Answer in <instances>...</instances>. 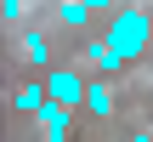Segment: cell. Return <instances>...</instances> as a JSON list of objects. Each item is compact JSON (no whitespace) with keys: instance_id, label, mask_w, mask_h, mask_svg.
<instances>
[{"instance_id":"obj_1","label":"cell","mask_w":153,"mask_h":142,"mask_svg":"<svg viewBox=\"0 0 153 142\" xmlns=\"http://www.w3.org/2000/svg\"><path fill=\"white\" fill-rule=\"evenodd\" d=\"M148 40H153V17H148V6H142V0L119 6V11H114V23H108V46L131 63V57H142V51H148Z\"/></svg>"},{"instance_id":"obj_2","label":"cell","mask_w":153,"mask_h":142,"mask_svg":"<svg viewBox=\"0 0 153 142\" xmlns=\"http://www.w3.org/2000/svg\"><path fill=\"white\" fill-rule=\"evenodd\" d=\"M45 91H51L57 102H79V97H85V80H79L74 68H51V74H45Z\"/></svg>"},{"instance_id":"obj_3","label":"cell","mask_w":153,"mask_h":142,"mask_svg":"<svg viewBox=\"0 0 153 142\" xmlns=\"http://www.w3.org/2000/svg\"><path fill=\"white\" fill-rule=\"evenodd\" d=\"M68 102H57V97H45V108H40V120H45V131H68V114H62Z\"/></svg>"},{"instance_id":"obj_4","label":"cell","mask_w":153,"mask_h":142,"mask_svg":"<svg viewBox=\"0 0 153 142\" xmlns=\"http://www.w3.org/2000/svg\"><path fill=\"white\" fill-rule=\"evenodd\" d=\"M23 57H28V63H45V34H40V28L23 34Z\"/></svg>"},{"instance_id":"obj_5","label":"cell","mask_w":153,"mask_h":142,"mask_svg":"<svg viewBox=\"0 0 153 142\" xmlns=\"http://www.w3.org/2000/svg\"><path fill=\"white\" fill-rule=\"evenodd\" d=\"M45 97H51V91H40V85H23V91H17V97H11V102H17V108H28V114H34V108H45Z\"/></svg>"},{"instance_id":"obj_6","label":"cell","mask_w":153,"mask_h":142,"mask_svg":"<svg viewBox=\"0 0 153 142\" xmlns=\"http://www.w3.org/2000/svg\"><path fill=\"white\" fill-rule=\"evenodd\" d=\"M85 102H91L97 114H114V91H108V85H85Z\"/></svg>"},{"instance_id":"obj_7","label":"cell","mask_w":153,"mask_h":142,"mask_svg":"<svg viewBox=\"0 0 153 142\" xmlns=\"http://www.w3.org/2000/svg\"><path fill=\"white\" fill-rule=\"evenodd\" d=\"M28 6H34V0H0V17H6V23H23Z\"/></svg>"},{"instance_id":"obj_8","label":"cell","mask_w":153,"mask_h":142,"mask_svg":"<svg viewBox=\"0 0 153 142\" xmlns=\"http://www.w3.org/2000/svg\"><path fill=\"white\" fill-rule=\"evenodd\" d=\"M91 11H119V0H85Z\"/></svg>"},{"instance_id":"obj_9","label":"cell","mask_w":153,"mask_h":142,"mask_svg":"<svg viewBox=\"0 0 153 142\" xmlns=\"http://www.w3.org/2000/svg\"><path fill=\"white\" fill-rule=\"evenodd\" d=\"M142 6H153V0H142Z\"/></svg>"}]
</instances>
